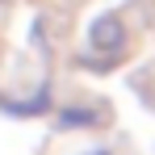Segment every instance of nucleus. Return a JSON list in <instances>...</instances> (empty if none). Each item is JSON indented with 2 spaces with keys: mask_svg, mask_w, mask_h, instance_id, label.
Masks as SVG:
<instances>
[{
  "mask_svg": "<svg viewBox=\"0 0 155 155\" xmlns=\"http://www.w3.org/2000/svg\"><path fill=\"white\" fill-rule=\"evenodd\" d=\"M88 42H92V46H101V51H109V46H117V42H122V29H117V17H101V21H92V34H88Z\"/></svg>",
  "mask_w": 155,
  "mask_h": 155,
  "instance_id": "obj_1",
  "label": "nucleus"
},
{
  "mask_svg": "<svg viewBox=\"0 0 155 155\" xmlns=\"http://www.w3.org/2000/svg\"><path fill=\"white\" fill-rule=\"evenodd\" d=\"M97 155H105V151H97Z\"/></svg>",
  "mask_w": 155,
  "mask_h": 155,
  "instance_id": "obj_2",
  "label": "nucleus"
}]
</instances>
